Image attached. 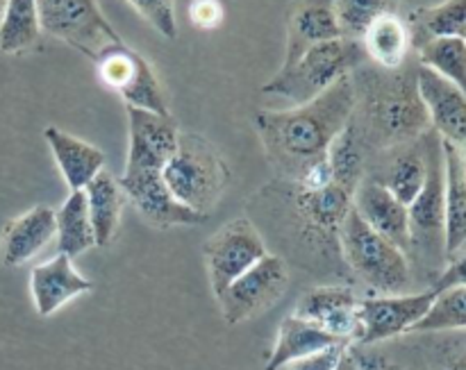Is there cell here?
<instances>
[{
	"mask_svg": "<svg viewBox=\"0 0 466 370\" xmlns=\"http://www.w3.org/2000/svg\"><path fill=\"white\" fill-rule=\"evenodd\" d=\"M353 191L337 182L305 186L300 182H271L258 194L248 209L268 212V235L287 245V257L314 275L350 277L339 248V230L353 207Z\"/></svg>",
	"mask_w": 466,
	"mask_h": 370,
	"instance_id": "1",
	"label": "cell"
},
{
	"mask_svg": "<svg viewBox=\"0 0 466 370\" xmlns=\"http://www.w3.org/2000/svg\"><path fill=\"white\" fill-rule=\"evenodd\" d=\"M353 112L355 89L350 75H346L300 107L262 109L255 114L259 141L278 177L299 182L326 162L328 148L349 125Z\"/></svg>",
	"mask_w": 466,
	"mask_h": 370,
	"instance_id": "2",
	"label": "cell"
},
{
	"mask_svg": "<svg viewBox=\"0 0 466 370\" xmlns=\"http://www.w3.org/2000/svg\"><path fill=\"white\" fill-rule=\"evenodd\" d=\"M419 64H408L387 71L362 64L350 73L355 89V112L350 116L360 136L371 150L396 148L412 144L431 130L426 105L417 85Z\"/></svg>",
	"mask_w": 466,
	"mask_h": 370,
	"instance_id": "3",
	"label": "cell"
},
{
	"mask_svg": "<svg viewBox=\"0 0 466 370\" xmlns=\"http://www.w3.org/2000/svg\"><path fill=\"white\" fill-rule=\"evenodd\" d=\"M426 185L408 207L410 214V266L432 282L446 266V207H444V150L435 130L423 135Z\"/></svg>",
	"mask_w": 466,
	"mask_h": 370,
	"instance_id": "4",
	"label": "cell"
},
{
	"mask_svg": "<svg viewBox=\"0 0 466 370\" xmlns=\"http://www.w3.org/2000/svg\"><path fill=\"white\" fill-rule=\"evenodd\" d=\"M367 62L362 41L339 36L309 48L291 66H280L262 94L285 100L287 107H300Z\"/></svg>",
	"mask_w": 466,
	"mask_h": 370,
	"instance_id": "5",
	"label": "cell"
},
{
	"mask_svg": "<svg viewBox=\"0 0 466 370\" xmlns=\"http://www.w3.org/2000/svg\"><path fill=\"white\" fill-rule=\"evenodd\" d=\"M339 248L350 275L358 277L373 295L408 294L412 286L414 273L408 255L373 232L355 207H350L341 223Z\"/></svg>",
	"mask_w": 466,
	"mask_h": 370,
	"instance_id": "6",
	"label": "cell"
},
{
	"mask_svg": "<svg viewBox=\"0 0 466 370\" xmlns=\"http://www.w3.org/2000/svg\"><path fill=\"white\" fill-rule=\"evenodd\" d=\"M162 177L185 207L209 216L230 185V168L205 136L180 132L177 150L162 168Z\"/></svg>",
	"mask_w": 466,
	"mask_h": 370,
	"instance_id": "7",
	"label": "cell"
},
{
	"mask_svg": "<svg viewBox=\"0 0 466 370\" xmlns=\"http://www.w3.org/2000/svg\"><path fill=\"white\" fill-rule=\"evenodd\" d=\"M36 14L41 32L62 39L89 59L121 41L96 0H36Z\"/></svg>",
	"mask_w": 466,
	"mask_h": 370,
	"instance_id": "8",
	"label": "cell"
},
{
	"mask_svg": "<svg viewBox=\"0 0 466 370\" xmlns=\"http://www.w3.org/2000/svg\"><path fill=\"white\" fill-rule=\"evenodd\" d=\"M94 62L100 82L116 91L126 107L146 109V112L159 114V116H171L167 95H164L153 66L146 62V57L135 53L130 45L118 41V44L105 48Z\"/></svg>",
	"mask_w": 466,
	"mask_h": 370,
	"instance_id": "9",
	"label": "cell"
},
{
	"mask_svg": "<svg viewBox=\"0 0 466 370\" xmlns=\"http://www.w3.org/2000/svg\"><path fill=\"white\" fill-rule=\"evenodd\" d=\"M203 253L212 294L218 295L264 255H268V248L258 225L250 218L239 216L228 221L217 235L209 236Z\"/></svg>",
	"mask_w": 466,
	"mask_h": 370,
	"instance_id": "10",
	"label": "cell"
},
{
	"mask_svg": "<svg viewBox=\"0 0 466 370\" xmlns=\"http://www.w3.org/2000/svg\"><path fill=\"white\" fill-rule=\"evenodd\" d=\"M289 285V268L280 255H264L244 275L237 277L223 294L217 295L223 321L239 325L248 318L271 309L285 295Z\"/></svg>",
	"mask_w": 466,
	"mask_h": 370,
	"instance_id": "11",
	"label": "cell"
},
{
	"mask_svg": "<svg viewBox=\"0 0 466 370\" xmlns=\"http://www.w3.org/2000/svg\"><path fill=\"white\" fill-rule=\"evenodd\" d=\"M435 291L426 289L419 294L396 295H367L360 298V335L353 345L373 348L385 341L412 332V327L428 314L435 303Z\"/></svg>",
	"mask_w": 466,
	"mask_h": 370,
	"instance_id": "12",
	"label": "cell"
},
{
	"mask_svg": "<svg viewBox=\"0 0 466 370\" xmlns=\"http://www.w3.org/2000/svg\"><path fill=\"white\" fill-rule=\"evenodd\" d=\"M126 198L135 205L141 218L150 223V225L159 227V230H168V227H194L203 225L209 216L194 212V209L185 207L171 189L164 182L159 171H139V173H123L118 180Z\"/></svg>",
	"mask_w": 466,
	"mask_h": 370,
	"instance_id": "13",
	"label": "cell"
},
{
	"mask_svg": "<svg viewBox=\"0 0 466 370\" xmlns=\"http://www.w3.org/2000/svg\"><path fill=\"white\" fill-rule=\"evenodd\" d=\"M360 298L350 285H319L305 291L294 316L314 323L328 335L355 344L360 335Z\"/></svg>",
	"mask_w": 466,
	"mask_h": 370,
	"instance_id": "14",
	"label": "cell"
},
{
	"mask_svg": "<svg viewBox=\"0 0 466 370\" xmlns=\"http://www.w3.org/2000/svg\"><path fill=\"white\" fill-rule=\"evenodd\" d=\"M127 127H130V148H127L126 171H159L176 155L180 130L173 116L127 107Z\"/></svg>",
	"mask_w": 466,
	"mask_h": 370,
	"instance_id": "15",
	"label": "cell"
},
{
	"mask_svg": "<svg viewBox=\"0 0 466 370\" xmlns=\"http://www.w3.org/2000/svg\"><path fill=\"white\" fill-rule=\"evenodd\" d=\"M371 157H376V162L369 164L364 177L385 186L396 200L410 207L417 200V195L421 194L423 185H426L428 164L426 150H423V136L412 141V144L380 150Z\"/></svg>",
	"mask_w": 466,
	"mask_h": 370,
	"instance_id": "16",
	"label": "cell"
},
{
	"mask_svg": "<svg viewBox=\"0 0 466 370\" xmlns=\"http://www.w3.org/2000/svg\"><path fill=\"white\" fill-rule=\"evenodd\" d=\"M419 94L426 105L431 130L440 135L441 141L466 148V94L458 85L441 77L440 73L419 64L417 71Z\"/></svg>",
	"mask_w": 466,
	"mask_h": 370,
	"instance_id": "17",
	"label": "cell"
},
{
	"mask_svg": "<svg viewBox=\"0 0 466 370\" xmlns=\"http://www.w3.org/2000/svg\"><path fill=\"white\" fill-rule=\"evenodd\" d=\"M339 36L335 0H294L287 7V50L282 66H291L309 48Z\"/></svg>",
	"mask_w": 466,
	"mask_h": 370,
	"instance_id": "18",
	"label": "cell"
},
{
	"mask_svg": "<svg viewBox=\"0 0 466 370\" xmlns=\"http://www.w3.org/2000/svg\"><path fill=\"white\" fill-rule=\"evenodd\" d=\"M353 207L364 223L385 236L390 244L410 255V214L400 200H396L385 186L364 177L353 195Z\"/></svg>",
	"mask_w": 466,
	"mask_h": 370,
	"instance_id": "19",
	"label": "cell"
},
{
	"mask_svg": "<svg viewBox=\"0 0 466 370\" xmlns=\"http://www.w3.org/2000/svg\"><path fill=\"white\" fill-rule=\"evenodd\" d=\"M94 282L82 277L73 266V259L66 255L53 257L50 262L39 264L30 273V291L35 309L39 316H53L55 312L71 303L82 294H89Z\"/></svg>",
	"mask_w": 466,
	"mask_h": 370,
	"instance_id": "20",
	"label": "cell"
},
{
	"mask_svg": "<svg viewBox=\"0 0 466 370\" xmlns=\"http://www.w3.org/2000/svg\"><path fill=\"white\" fill-rule=\"evenodd\" d=\"M57 236L55 209L46 205L27 209L3 227L0 236V262L5 266H21L39 255Z\"/></svg>",
	"mask_w": 466,
	"mask_h": 370,
	"instance_id": "21",
	"label": "cell"
},
{
	"mask_svg": "<svg viewBox=\"0 0 466 370\" xmlns=\"http://www.w3.org/2000/svg\"><path fill=\"white\" fill-rule=\"evenodd\" d=\"M44 136L71 191H85V186L105 168V153L96 145L59 127H46Z\"/></svg>",
	"mask_w": 466,
	"mask_h": 370,
	"instance_id": "22",
	"label": "cell"
},
{
	"mask_svg": "<svg viewBox=\"0 0 466 370\" xmlns=\"http://www.w3.org/2000/svg\"><path fill=\"white\" fill-rule=\"evenodd\" d=\"M85 195L96 248H105L112 244L121 227L123 207H126L127 198L116 177L105 168L85 186Z\"/></svg>",
	"mask_w": 466,
	"mask_h": 370,
	"instance_id": "23",
	"label": "cell"
},
{
	"mask_svg": "<svg viewBox=\"0 0 466 370\" xmlns=\"http://www.w3.org/2000/svg\"><path fill=\"white\" fill-rule=\"evenodd\" d=\"M337 344H349V341L337 339V336L328 335L326 330H321L314 323L303 321L299 316H287L280 323L276 345H273L271 355H268L267 368L264 370H282L299 362V359L321 353V350L332 348Z\"/></svg>",
	"mask_w": 466,
	"mask_h": 370,
	"instance_id": "24",
	"label": "cell"
},
{
	"mask_svg": "<svg viewBox=\"0 0 466 370\" xmlns=\"http://www.w3.org/2000/svg\"><path fill=\"white\" fill-rule=\"evenodd\" d=\"M444 150V207L446 259L466 244V168L462 148L441 141Z\"/></svg>",
	"mask_w": 466,
	"mask_h": 370,
	"instance_id": "25",
	"label": "cell"
},
{
	"mask_svg": "<svg viewBox=\"0 0 466 370\" xmlns=\"http://www.w3.org/2000/svg\"><path fill=\"white\" fill-rule=\"evenodd\" d=\"M362 45L369 62L387 71H396L408 62L410 50H412L408 23L396 12L382 14L367 27L362 35Z\"/></svg>",
	"mask_w": 466,
	"mask_h": 370,
	"instance_id": "26",
	"label": "cell"
},
{
	"mask_svg": "<svg viewBox=\"0 0 466 370\" xmlns=\"http://www.w3.org/2000/svg\"><path fill=\"white\" fill-rule=\"evenodd\" d=\"M405 23L414 50L428 41L444 39V36L466 39V0H444L435 7L414 9Z\"/></svg>",
	"mask_w": 466,
	"mask_h": 370,
	"instance_id": "27",
	"label": "cell"
},
{
	"mask_svg": "<svg viewBox=\"0 0 466 370\" xmlns=\"http://www.w3.org/2000/svg\"><path fill=\"white\" fill-rule=\"evenodd\" d=\"M57 223V250L59 255L76 259L77 255L96 248L94 230H91L89 212H86L85 191H71L62 207L55 212Z\"/></svg>",
	"mask_w": 466,
	"mask_h": 370,
	"instance_id": "28",
	"label": "cell"
},
{
	"mask_svg": "<svg viewBox=\"0 0 466 370\" xmlns=\"http://www.w3.org/2000/svg\"><path fill=\"white\" fill-rule=\"evenodd\" d=\"M39 36L36 0H7V7L0 18V53H25L39 44Z\"/></svg>",
	"mask_w": 466,
	"mask_h": 370,
	"instance_id": "29",
	"label": "cell"
},
{
	"mask_svg": "<svg viewBox=\"0 0 466 370\" xmlns=\"http://www.w3.org/2000/svg\"><path fill=\"white\" fill-rule=\"evenodd\" d=\"M417 57L421 66L440 73L466 94V39L460 36L432 39L417 50Z\"/></svg>",
	"mask_w": 466,
	"mask_h": 370,
	"instance_id": "30",
	"label": "cell"
},
{
	"mask_svg": "<svg viewBox=\"0 0 466 370\" xmlns=\"http://www.w3.org/2000/svg\"><path fill=\"white\" fill-rule=\"evenodd\" d=\"M440 332H466V286L440 291L432 307L410 335H440Z\"/></svg>",
	"mask_w": 466,
	"mask_h": 370,
	"instance_id": "31",
	"label": "cell"
},
{
	"mask_svg": "<svg viewBox=\"0 0 466 370\" xmlns=\"http://www.w3.org/2000/svg\"><path fill=\"white\" fill-rule=\"evenodd\" d=\"M399 0H335L341 36L362 41V35L382 14L396 12Z\"/></svg>",
	"mask_w": 466,
	"mask_h": 370,
	"instance_id": "32",
	"label": "cell"
},
{
	"mask_svg": "<svg viewBox=\"0 0 466 370\" xmlns=\"http://www.w3.org/2000/svg\"><path fill=\"white\" fill-rule=\"evenodd\" d=\"M423 348L426 370H466V335L464 332H440L432 335Z\"/></svg>",
	"mask_w": 466,
	"mask_h": 370,
	"instance_id": "33",
	"label": "cell"
},
{
	"mask_svg": "<svg viewBox=\"0 0 466 370\" xmlns=\"http://www.w3.org/2000/svg\"><path fill=\"white\" fill-rule=\"evenodd\" d=\"M167 39H177L176 0H127Z\"/></svg>",
	"mask_w": 466,
	"mask_h": 370,
	"instance_id": "34",
	"label": "cell"
},
{
	"mask_svg": "<svg viewBox=\"0 0 466 370\" xmlns=\"http://www.w3.org/2000/svg\"><path fill=\"white\" fill-rule=\"evenodd\" d=\"M353 355L355 362H358V370H426V366H412V364L403 362V359L394 357V355L385 353V350L353 345Z\"/></svg>",
	"mask_w": 466,
	"mask_h": 370,
	"instance_id": "35",
	"label": "cell"
},
{
	"mask_svg": "<svg viewBox=\"0 0 466 370\" xmlns=\"http://www.w3.org/2000/svg\"><path fill=\"white\" fill-rule=\"evenodd\" d=\"M453 286H466V244L446 259L444 271L432 282L431 289L440 294V291L453 289Z\"/></svg>",
	"mask_w": 466,
	"mask_h": 370,
	"instance_id": "36",
	"label": "cell"
},
{
	"mask_svg": "<svg viewBox=\"0 0 466 370\" xmlns=\"http://www.w3.org/2000/svg\"><path fill=\"white\" fill-rule=\"evenodd\" d=\"M350 345L353 344H337L332 348L321 350V353L309 355V357H303L291 364L289 370H337L341 357H344Z\"/></svg>",
	"mask_w": 466,
	"mask_h": 370,
	"instance_id": "37",
	"label": "cell"
},
{
	"mask_svg": "<svg viewBox=\"0 0 466 370\" xmlns=\"http://www.w3.org/2000/svg\"><path fill=\"white\" fill-rule=\"evenodd\" d=\"M189 18L200 30H214L223 21V5L218 0H191Z\"/></svg>",
	"mask_w": 466,
	"mask_h": 370,
	"instance_id": "38",
	"label": "cell"
},
{
	"mask_svg": "<svg viewBox=\"0 0 466 370\" xmlns=\"http://www.w3.org/2000/svg\"><path fill=\"white\" fill-rule=\"evenodd\" d=\"M337 370H358V362H355V355H353V345L346 350V355L341 357V362H339V366H337Z\"/></svg>",
	"mask_w": 466,
	"mask_h": 370,
	"instance_id": "39",
	"label": "cell"
},
{
	"mask_svg": "<svg viewBox=\"0 0 466 370\" xmlns=\"http://www.w3.org/2000/svg\"><path fill=\"white\" fill-rule=\"evenodd\" d=\"M5 7H7V0H0V18H3V14H5Z\"/></svg>",
	"mask_w": 466,
	"mask_h": 370,
	"instance_id": "40",
	"label": "cell"
},
{
	"mask_svg": "<svg viewBox=\"0 0 466 370\" xmlns=\"http://www.w3.org/2000/svg\"><path fill=\"white\" fill-rule=\"evenodd\" d=\"M462 159H464V168H466V148H462Z\"/></svg>",
	"mask_w": 466,
	"mask_h": 370,
	"instance_id": "41",
	"label": "cell"
}]
</instances>
